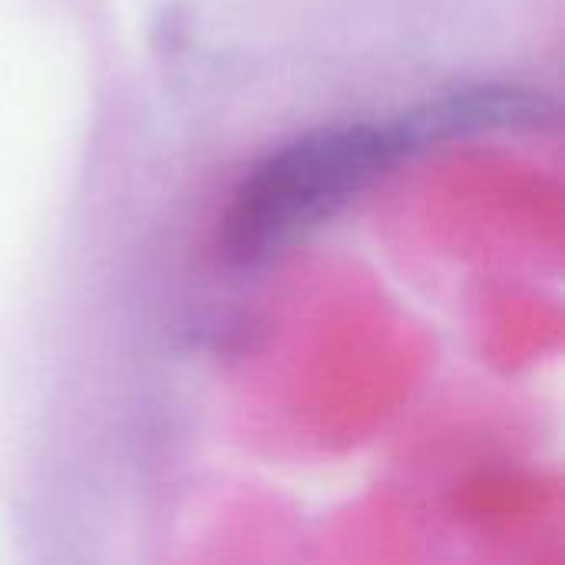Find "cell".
<instances>
[{"label":"cell","instance_id":"cell-2","mask_svg":"<svg viewBox=\"0 0 565 565\" xmlns=\"http://www.w3.org/2000/svg\"><path fill=\"white\" fill-rule=\"evenodd\" d=\"M556 116V103L546 93L526 86H480L437 103H427L397 122L411 149L424 142H444L457 136H480L500 129H533Z\"/></svg>","mask_w":565,"mask_h":565},{"label":"cell","instance_id":"cell-1","mask_svg":"<svg viewBox=\"0 0 565 565\" xmlns=\"http://www.w3.org/2000/svg\"><path fill=\"white\" fill-rule=\"evenodd\" d=\"M411 146L394 126L315 129L271 152L238 185L222 248L238 265H258L338 215L351 199L391 172Z\"/></svg>","mask_w":565,"mask_h":565}]
</instances>
